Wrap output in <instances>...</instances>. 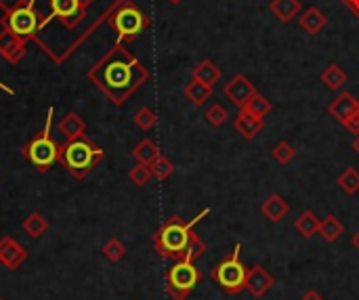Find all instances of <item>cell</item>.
Wrapping results in <instances>:
<instances>
[{
    "label": "cell",
    "mask_w": 359,
    "mask_h": 300,
    "mask_svg": "<svg viewBox=\"0 0 359 300\" xmlns=\"http://www.w3.org/2000/svg\"><path fill=\"white\" fill-rule=\"evenodd\" d=\"M133 156H135V160H137V162H141V164H147V166H149V164L160 156V149H158V145H156L152 139H143V141H139V143L135 145Z\"/></svg>",
    "instance_id": "d4e9b609"
},
{
    "label": "cell",
    "mask_w": 359,
    "mask_h": 300,
    "mask_svg": "<svg viewBox=\"0 0 359 300\" xmlns=\"http://www.w3.org/2000/svg\"><path fill=\"white\" fill-rule=\"evenodd\" d=\"M101 160H103V149L99 145H95L87 135L66 141V145L61 147V156H59V162L64 164V168L78 181L87 179L89 172Z\"/></svg>",
    "instance_id": "3957f363"
},
{
    "label": "cell",
    "mask_w": 359,
    "mask_h": 300,
    "mask_svg": "<svg viewBox=\"0 0 359 300\" xmlns=\"http://www.w3.org/2000/svg\"><path fill=\"white\" fill-rule=\"evenodd\" d=\"M210 214V208H204L196 218H191L189 223H185L181 216H170L154 235V248L156 252L166 258V260H181L185 256V250L189 246V237L193 227Z\"/></svg>",
    "instance_id": "7a4b0ae2"
},
{
    "label": "cell",
    "mask_w": 359,
    "mask_h": 300,
    "mask_svg": "<svg viewBox=\"0 0 359 300\" xmlns=\"http://www.w3.org/2000/svg\"><path fill=\"white\" fill-rule=\"evenodd\" d=\"M290 206L288 202L279 195V193H271L263 204H261V212L271 220V223H279L286 214H288Z\"/></svg>",
    "instance_id": "ac0fdd59"
},
{
    "label": "cell",
    "mask_w": 359,
    "mask_h": 300,
    "mask_svg": "<svg viewBox=\"0 0 359 300\" xmlns=\"http://www.w3.org/2000/svg\"><path fill=\"white\" fill-rule=\"evenodd\" d=\"M0 87H3V84H0ZM3 89H5V91H7V93H11V91H9V89H7V87H3Z\"/></svg>",
    "instance_id": "7bdbcfd3"
},
{
    "label": "cell",
    "mask_w": 359,
    "mask_h": 300,
    "mask_svg": "<svg viewBox=\"0 0 359 300\" xmlns=\"http://www.w3.org/2000/svg\"><path fill=\"white\" fill-rule=\"evenodd\" d=\"M170 3H173V5H179V3H181V0H170Z\"/></svg>",
    "instance_id": "b9f144b4"
},
{
    "label": "cell",
    "mask_w": 359,
    "mask_h": 300,
    "mask_svg": "<svg viewBox=\"0 0 359 300\" xmlns=\"http://www.w3.org/2000/svg\"><path fill=\"white\" fill-rule=\"evenodd\" d=\"M135 126L137 128H141V130H152L154 126H156V122H158V116H156V112L152 110V107H141L137 114H135Z\"/></svg>",
    "instance_id": "836d02e7"
},
{
    "label": "cell",
    "mask_w": 359,
    "mask_h": 300,
    "mask_svg": "<svg viewBox=\"0 0 359 300\" xmlns=\"http://www.w3.org/2000/svg\"><path fill=\"white\" fill-rule=\"evenodd\" d=\"M206 252V243L200 239V235L196 233V231H191V237H189V246H187V250H185V256L183 258H187V260H191V262H196L202 254Z\"/></svg>",
    "instance_id": "e575fe53"
},
{
    "label": "cell",
    "mask_w": 359,
    "mask_h": 300,
    "mask_svg": "<svg viewBox=\"0 0 359 300\" xmlns=\"http://www.w3.org/2000/svg\"><path fill=\"white\" fill-rule=\"evenodd\" d=\"M269 11L275 15V20L288 24L300 13V0H271Z\"/></svg>",
    "instance_id": "d6986e66"
},
{
    "label": "cell",
    "mask_w": 359,
    "mask_h": 300,
    "mask_svg": "<svg viewBox=\"0 0 359 300\" xmlns=\"http://www.w3.org/2000/svg\"><path fill=\"white\" fill-rule=\"evenodd\" d=\"M325 24H328V17H325V13H323L321 9H317V7L305 9V11L300 13V17H298L300 30H305L309 36H317V34L325 28Z\"/></svg>",
    "instance_id": "2e32d148"
},
{
    "label": "cell",
    "mask_w": 359,
    "mask_h": 300,
    "mask_svg": "<svg viewBox=\"0 0 359 300\" xmlns=\"http://www.w3.org/2000/svg\"><path fill=\"white\" fill-rule=\"evenodd\" d=\"M51 17H57L66 24V28H74L82 22L85 9L80 0H51Z\"/></svg>",
    "instance_id": "8fae6325"
},
{
    "label": "cell",
    "mask_w": 359,
    "mask_h": 300,
    "mask_svg": "<svg viewBox=\"0 0 359 300\" xmlns=\"http://www.w3.org/2000/svg\"><path fill=\"white\" fill-rule=\"evenodd\" d=\"M342 3L346 5V9L355 15V20L359 22V0H342Z\"/></svg>",
    "instance_id": "8d00e7d4"
},
{
    "label": "cell",
    "mask_w": 359,
    "mask_h": 300,
    "mask_svg": "<svg viewBox=\"0 0 359 300\" xmlns=\"http://www.w3.org/2000/svg\"><path fill=\"white\" fill-rule=\"evenodd\" d=\"M353 151H355V153L359 156V135H357V137L353 139Z\"/></svg>",
    "instance_id": "ab89813d"
},
{
    "label": "cell",
    "mask_w": 359,
    "mask_h": 300,
    "mask_svg": "<svg viewBox=\"0 0 359 300\" xmlns=\"http://www.w3.org/2000/svg\"><path fill=\"white\" fill-rule=\"evenodd\" d=\"M256 87L244 76V74H235L225 87H223V95L227 97V101L231 105H235L237 110L246 107V103L256 95Z\"/></svg>",
    "instance_id": "9c48e42d"
},
{
    "label": "cell",
    "mask_w": 359,
    "mask_h": 300,
    "mask_svg": "<svg viewBox=\"0 0 359 300\" xmlns=\"http://www.w3.org/2000/svg\"><path fill=\"white\" fill-rule=\"evenodd\" d=\"M24 231L30 235V237H34V239H38V237H43L45 235V231L49 229V220L41 214V212H32V214H28L26 218H24Z\"/></svg>",
    "instance_id": "484cf974"
},
{
    "label": "cell",
    "mask_w": 359,
    "mask_h": 300,
    "mask_svg": "<svg viewBox=\"0 0 359 300\" xmlns=\"http://www.w3.org/2000/svg\"><path fill=\"white\" fill-rule=\"evenodd\" d=\"M183 95L187 101H191L196 107H202L208 99H212V87L204 84V82H198L191 78V82L183 89Z\"/></svg>",
    "instance_id": "ffe728a7"
},
{
    "label": "cell",
    "mask_w": 359,
    "mask_h": 300,
    "mask_svg": "<svg viewBox=\"0 0 359 300\" xmlns=\"http://www.w3.org/2000/svg\"><path fill=\"white\" fill-rule=\"evenodd\" d=\"M294 156H296V149H294V145L288 143V141H279V143L271 149V160L277 162V164H281V166L290 164V162L294 160Z\"/></svg>",
    "instance_id": "f1b7e54d"
},
{
    "label": "cell",
    "mask_w": 359,
    "mask_h": 300,
    "mask_svg": "<svg viewBox=\"0 0 359 300\" xmlns=\"http://www.w3.org/2000/svg\"><path fill=\"white\" fill-rule=\"evenodd\" d=\"M164 279H166V294L173 300H185L200 283L202 273L191 260L181 258V260H175L170 269H166Z\"/></svg>",
    "instance_id": "52a82bcc"
},
{
    "label": "cell",
    "mask_w": 359,
    "mask_h": 300,
    "mask_svg": "<svg viewBox=\"0 0 359 300\" xmlns=\"http://www.w3.org/2000/svg\"><path fill=\"white\" fill-rule=\"evenodd\" d=\"M244 110H248L250 114H254V116H258V118H265L267 114H271L273 105H271V101H269L267 97H263L261 93H256V95L246 103Z\"/></svg>",
    "instance_id": "1f68e13d"
},
{
    "label": "cell",
    "mask_w": 359,
    "mask_h": 300,
    "mask_svg": "<svg viewBox=\"0 0 359 300\" xmlns=\"http://www.w3.org/2000/svg\"><path fill=\"white\" fill-rule=\"evenodd\" d=\"M300 300H323V296L319 292H315V290H309L307 294H302Z\"/></svg>",
    "instance_id": "74e56055"
},
{
    "label": "cell",
    "mask_w": 359,
    "mask_h": 300,
    "mask_svg": "<svg viewBox=\"0 0 359 300\" xmlns=\"http://www.w3.org/2000/svg\"><path fill=\"white\" fill-rule=\"evenodd\" d=\"M89 80L114 105H122L149 80V70L122 43H116L89 70Z\"/></svg>",
    "instance_id": "6da1fadb"
},
{
    "label": "cell",
    "mask_w": 359,
    "mask_h": 300,
    "mask_svg": "<svg viewBox=\"0 0 359 300\" xmlns=\"http://www.w3.org/2000/svg\"><path fill=\"white\" fill-rule=\"evenodd\" d=\"M359 110V99H355L349 91H342L338 97L332 99V103L328 105V114L338 122L342 124L351 114H355Z\"/></svg>",
    "instance_id": "9a60e30c"
},
{
    "label": "cell",
    "mask_w": 359,
    "mask_h": 300,
    "mask_svg": "<svg viewBox=\"0 0 359 300\" xmlns=\"http://www.w3.org/2000/svg\"><path fill=\"white\" fill-rule=\"evenodd\" d=\"M0 55L9 63H20L26 57V40L15 36L11 30L3 28V32H0Z\"/></svg>",
    "instance_id": "5bb4252c"
},
{
    "label": "cell",
    "mask_w": 359,
    "mask_h": 300,
    "mask_svg": "<svg viewBox=\"0 0 359 300\" xmlns=\"http://www.w3.org/2000/svg\"><path fill=\"white\" fill-rule=\"evenodd\" d=\"M240 250H242V243H235L233 252L210 269V279L229 296H235L242 290H246V273H248V269L240 260Z\"/></svg>",
    "instance_id": "5b68a950"
},
{
    "label": "cell",
    "mask_w": 359,
    "mask_h": 300,
    "mask_svg": "<svg viewBox=\"0 0 359 300\" xmlns=\"http://www.w3.org/2000/svg\"><path fill=\"white\" fill-rule=\"evenodd\" d=\"M149 168H152V177L158 179V181H166L175 172V164L168 158H164L162 153L149 164Z\"/></svg>",
    "instance_id": "f546056e"
},
{
    "label": "cell",
    "mask_w": 359,
    "mask_h": 300,
    "mask_svg": "<svg viewBox=\"0 0 359 300\" xmlns=\"http://www.w3.org/2000/svg\"><path fill=\"white\" fill-rule=\"evenodd\" d=\"M28 260V250L13 237H0V264L15 271Z\"/></svg>",
    "instance_id": "30bf717a"
},
{
    "label": "cell",
    "mask_w": 359,
    "mask_h": 300,
    "mask_svg": "<svg viewBox=\"0 0 359 300\" xmlns=\"http://www.w3.org/2000/svg\"><path fill=\"white\" fill-rule=\"evenodd\" d=\"M57 130H59V135H61L66 141H72V139H76V137H82V135H85V130H87V122H85L76 112H70V114H66V116L59 120Z\"/></svg>",
    "instance_id": "e0dca14e"
},
{
    "label": "cell",
    "mask_w": 359,
    "mask_h": 300,
    "mask_svg": "<svg viewBox=\"0 0 359 300\" xmlns=\"http://www.w3.org/2000/svg\"><path fill=\"white\" fill-rule=\"evenodd\" d=\"M336 185L340 187L342 193L355 195V193L359 191V170H357V168H344V170L338 174Z\"/></svg>",
    "instance_id": "4316f807"
},
{
    "label": "cell",
    "mask_w": 359,
    "mask_h": 300,
    "mask_svg": "<svg viewBox=\"0 0 359 300\" xmlns=\"http://www.w3.org/2000/svg\"><path fill=\"white\" fill-rule=\"evenodd\" d=\"M317 233L321 235L323 241L334 243V241L344 233V225L340 223V218H338L336 214H328L325 218L319 220V231H317Z\"/></svg>",
    "instance_id": "7402d4cb"
},
{
    "label": "cell",
    "mask_w": 359,
    "mask_h": 300,
    "mask_svg": "<svg viewBox=\"0 0 359 300\" xmlns=\"http://www.w3.org/2000/svg\"><path fill=\"white\" fill-rule=\"evenodd\" d=\"M0 300H5V298H0Z\"/></svg>",
    "instance_id": "ee69618b"
},
{
    "label": "cell",
    "mask_w": 359,
    "mask_h": 300,
    "mask_svg": "<svg viewBox=\"0 0 359 300\" xmlns=\"http://www.w3.org/2000/svg\"><path fill=\"white\" fill-rule=\"evenodd\" d=\"M110 24L118 34V43H133L141 32L149 28V17L137 5L122 0L118 7H114Z\"/></svg>",
    "instance_id": "8992f818"
},
{
    "label": "cell",
    "mask_w": 359,
    "mask_h": 300,
    "mask_svg": "<svg viewBox=\"0 0 359 300\" xmlns=\"http://www.w3.org/2000/svg\"><path fill=\"white\" fill-rule=\"evenodd\" d=\"M93 3H95V0H80V5H82V9H85V11H87Z\"/></svg>",
    "instance_id": "60d3db41"
},
{
    "label": "cell",
    "mask_w": 359,
    "mask_h": 300,
    "mask_svg": "<svg viewBox=\"0 0 359 300\" xmlns=\"http://www.w3.org/2000/svg\"><path fill=\"white\" fill-rule=\"evenodd\" d=\"M129 179H131V183H133V185H137V187H145V185L149 183V179H154V177H152V168H149L147 164L137 162V164L129 170Z\"/></svg>",
    "instance_id": "d6a6232c"
},
{
    "label": "cell",
    "mask_w": 359,
    "mask_h": 300,
    "mask_svg": "<svg viewBox=\"0 0 359 300\" xmlns=\"http://www.w3.org/2000/svg\"><path fill=\"white\" fill-rule=\"evenodd\" d=\"M351 246H353V248H355L357 252H359V229H357V231H355V233L351 235Z\"/></svg>",
    "instance_id": "f35d334b"
},
{
    "label": "cell",
    "mask_w": 359,
    "mask_h": 300,
    "mask_svg": "<svg viewBox=\"0 0 359 300\" xmlns=\"http://www.w3.org/2000/svg\"><path fill=\"white\" fill-rule=\"evenodd\" d=\"M319 80H321V84H323L328 91H338V89H342V84L346 82V72H344L338 63H330V66L321 72Z\"/></svg>",
    "instance_id": "603a6c76"
},
{
    "label": "cell",
    "mask_w": 359,
    "mask_h": 300,
    "mask_svg": "<svg viewBox=\"0 0 359 300\" xmlns=\"http://www.w3.org/2000/svg\"><path fill=\"white\" fill-rule=\"evenodd\" d=\"M53 107L49 110L47 114V122H45V128L24 147V156L26 160L38 168L41 172L49 170L55 162H59V156H61V147L51 139V122H53Z\"/></svg>",
    "instance_id": "277c9868"
},
{
    "label": "cell",
    "mask_w": 359,
    "mask_h": 300,
    "mask_svg": "<svg viewBox=\"0 0 359 300\" xmlns=\"http://www.w3.org/2000/svg\"><path fill=\"white\" fill-rule=\"evenodd\" d=\"M275 279L273 275L263 267V264H254L248 269L246 273V290L254 296V298H261L265 296L271 287H273Z\"/></svg>",
    "instance_id": "7c38bea8"
},
{
    "label": "cell",
    "mask_w": 359,
    "mask_h": 300,
    "mask_svg": "<svg viewBox=\"0 0 359 300\" xmlns=\"http://www.w3.org/2000/svg\"><path fill=\"white\" fill-rule=\"evenodd\" d=\"M204 120H206V124H208V126H212V128H221V126L229 120V112H227L223 105L214 103V105H210V107L206 110Z\"/></svg>",
    "instance_id": "4dcf8cb0"
},
{
    "label": "cell",
    "mask_w": 359,
    "mask_h": 300,
    "mask_svg": "<svg viewBox=\"0 0 359 300\" xmlns=\"http://www.w3.org/2000/svg\"><path fill=\"white\" fill-rule=\"evenodd\" d=\"M342 126L351 133V135H359V110L355 112V114H351L344 122H342Z\"/></svg>",
    "instance_id": "d590c367"
},
{
    "label": "cell",
    "mask_w": 359,
    "mask_h": 300,
    "mask_svg": "<svg viewBox=\"0 0 359 300\" xmlns=\"http://www.w3.org/2000/svg\"><path fill=\"white\" fill-rule=\"evenodd\" d=\"M101 254H103L110 262H120V260L126 256V246H124L120 239L112 237V239H108V241L101 246Z\"/></svg>",
    "instance_id": "83f0119b"
},
{
    "label": "cell",
    "mask_w": 359,
    "mask_h": 300,
    "mask_svg": "<svg viewBox=\"0 0 359 300\" xmlns=\"http://www.w3.org/2000/svg\"><path fill=\"white\" fill-rule=\"evenodd\" d=\"M3 28L11 30L15 36H20L22 40H32L41 28L38 22V13L34 9V0H20L15 7H11L5 17H3Z\"/></svg>",
    "instance_id": "ba28073f"
},
{
    "label": "cell",
    "mask_w": 359,
    "mask_h": 300,
    "mask_svg": "<svg viewBox=\"0 0 359 300\" xmlns=\"http://www.w3.org/2000/svg\"><path fill=\"white\" fill-rule=\"evenodd\" d=\"M193 80L212 87V84H217L221 80V70L212 59H204L193 68Z\"/></svg>",
    "instance_id": "44dd1931"
},
{
    "label": "cell",
    "mask_w": 359,
    "mask_h": 300,
    "mask_svg": "<svg viewBox=\"0 0 359 300\" xmlns=\"http://www.w3.org/2000/svg\"><path fill=\"white\" fill-rule=\"evenodd\" d=\"M233 128L237 130V135H242V139L252 141L256 135H261L265 130V118H258L242 107L237 112V116L233 118Z\"/></svg>",
    "instance_id": "4fadbf2b"
},
{
    "label": "cell",
    "mask_w": 359,
    "mask_h": 300,
    "mask_svg": "<svg viewBox=\"0 0 359 300\" xmlns=\"http://www.w3.org/2000/svg\"><path fill=\"white\" fill-rule=\"evenodd\" d=\"M319 220H321V218H317L315 212L305 210V212H300V216L294 220V229H296L305 239H311V237L317 235V231H319Z\"/></svg>",
    "instance_id": "cb8c5ba5"
}]
</instances>
